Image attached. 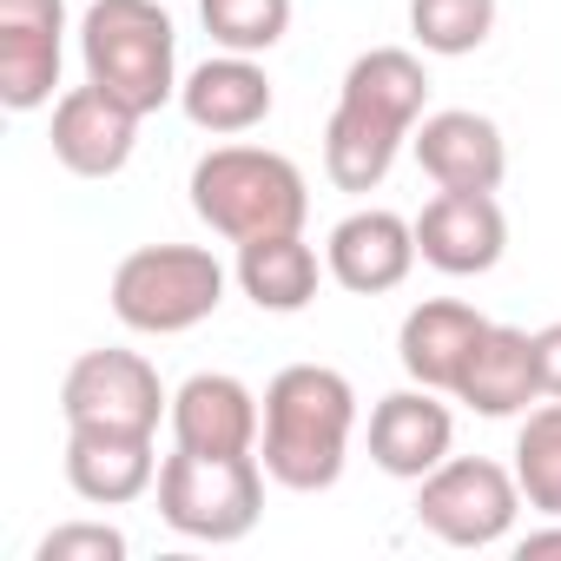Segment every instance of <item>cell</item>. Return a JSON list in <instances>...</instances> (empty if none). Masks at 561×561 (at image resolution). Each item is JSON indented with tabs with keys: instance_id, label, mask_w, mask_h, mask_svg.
<instances>
[{
	"instance_id": "5",
	"label": "cell",
	"mask_w": 561,
	"mask_h": 561,
	"mask_svg": "<svg viewBox=\"0 0 561 561\" xmlns=\"http://www.w3.org/2000/svg\"><path fill=\"white\" fill-rule=\"evenodd\" d=\"M113 318L139 337H179L225 305V264L205 244H139L113 271Z\"/></svg>"
},
{
	"instance_id": "1",
	"label": "cell",
	"mask_w": 561,
	"mask_h": 561,
	"mask_svg": "<svg viewBox=\"0 0 561 561\" xmlns=\"http://www.w3.org/2000/svg\"><path fill=\"white\" fill-rule=\"evenodd\" d=\"M423 106H430V73L410 47L357 54L337 87V113L324 126V179L337 192H377L397 152L416 139Z\"/></svg>"
},
{
	"instance_id": "16",
	"label": "cell",
	"mask_w": 561,
	"mask_h": 561,
	"mask_svg": "<svg viewBox=\"0 0 561 561\" xmlns=\"http://www.w3.org/2000/svg\"><path fill=\"white\" fill-rule=\"evenodd\" d=\"M67 482L93 508H126L146 489H159L152 436L139 430H67Z\"/></svg>"
},
{
	"instance_id": "19",
	"label": "cell",
	"mask_w": 561,
	"mask_h": 561,
	"mask_svg": "<svg viewBox=\"0 0 561 561\" xmlns=\"http://www.w3.org/2000/svg\"><path fill=\"white\" fill-rule=\"evenodd\" d=\"M456 403H469L476 416H522L528 403H541V370H535V337L515 324H489L476 357L456 377Z\"/></svg>"
},
{
	"instance_id": "15",
	"label": "cell",
	"mask_w": 561,
	"mask_h": 561,
	"mask_svg": "<svg viewBox=\"0 0 561 561\" xmlns=\"http://www.w3.org/2000/svg\"><path fill=\"white\" fill-rule=\"evenodd\" d=\"M410 146H416V165L436 179V192H495L502 172H508L502 126L489 113H469V106L423 113Z\"/></svg>"
},
{
	"instance_id": "26",
	"label": "cell",
	"mask_w": 561,
	"mask_h": 561,
	"mask_svg": "<svg viewBox=\"0 0 561 561\" xmlns=\"http://www.w3.org/2000/svg\"><path fill=\"white\" fill-rule=\"evenodd\" d=\"M515 554H522V561H535V554H561V515H548V528H528V535L515 541Z\"/></svg>"
},
{
	"instance_id": "9",
	"label": "cell",
	"mask_w": 561,
	"mask_h": 561,
	"mask_svg": "<svg viewBox=\"0 0 561 561\" xmlns=\"http://www.w3.org/2000/svg\"><path fill=\"white\" fill-rule=\"evenodd\" d=\"M67 0H0V106L34 113L60 87Z\"/></svg>"
},
{
	"instance_id": "21",
	"label": "cell",
	"mask_w": 561,
	"mask_h": 561,
	"mask_svg": "<svg viewBox=\"0 0 561 561\" xmlns=\"http://www.w3.org/2000/svg\"><path fill=\"white\" fill-rule=\"evenodd\" d=\"M515 482H522L528 508L561 515V397H548L541 410L522 416V430H515Z\"/></svg>"
},
{
	"instance_id": "13",
	"label": "cell",
	"mask_w": 561,
	"mask_h": 561,
	"mask_svg": "<svg viewBox=\"0 0 561 561\" xmlns=\"http://www.w3.org/2000/svg\"><path fill=\"white\" fill-rule=\"evenodd\" d=\"M172 443L179 449H198V456H257V430H264V410L257 397L225 377V370H198L172 390Z\"/></svg>"
},
{
	"instance_id": "3",
	"label": "cell",
	"mask_w": 561,
	"mask_h": 561,
	"mask_svg": "<svg viewBox=\"0 0 561 561\" xmlns=\"http://www.w3.org/2000/svg\"><path fill=\"white\" fill-rule=\"evenodd\" d=\"M192 211L218 238L251 244V238H271V231H305L311 185L271 146H211L192 165Z\"/></svg>"
},
{
	"instance_id": "6",
	"label": "cell",
	"mask_w": 561,
	"mask_h": 561,
	"mask_svg": "<svg viewBox=\"0 0 561 561\" xmlns=\"http://www.w3.org/2000/svg\"><path fill=\"white\" fill-rule=\"evenodd\" d=\"M264 515V462L257 456H198L172 449L159 462V522L185 541H244Z\"/></svg>"
},
{
	"instance_id": "23",
	"label": "cell",
	"mask_w": 561,
	"mask_h": 561,
	"mask_svg": "<svg viewBox=\"0 0 561 561\" xmlns=\"http://www.w3.org/2000/svg\"><path fill=\"white\" fill-rule=\"evenodd\" d=\"M198 21L225 54H271L291 34V0H198Z\"/></svg>"
},
{
	"instance_id": "12",
	"label": "cell",
	"mask_w": 561,
	"mask_h": 561,
	"mask_svg": "<svg viewBox=\"0 0 561 561\" xmlns=\"http://www.w3.org/2000/svg\"><path fill=\"white\" fill-rule=\"evenodd\" d=\"M416 257H423V251H416V225L397 218V211H383V205H364V211L337 218L331 238H324V264H331V277H337L344 291H357V298H383V291H397Z\"/></svg>"
},
{
	"instance_id": "4",
	"label": "cell",
	"mask_w": 561,
	"mask_h": 561,
	"mask_svg": "<svg viewBox=\"0 0 561 561\" xmlns=\"http://www.w3.org/2000/svg\"><path fill=\"white\" fill-rule=\"evenodd\" d=\"M80 60L87 80L139 119L179 93V34L159 0H93L80 21Z\"/></svg>"
},
{
	"instance_id": "25",
	"label": "cell",
	"mask_w": 561,
	"mask_h": 561,
	"mask_svg": "<svg viewBox=\"0 0 561 561\" xmlns=\"http://www.w3.org/2000/svg\"><path fill=\"white\" fill-rule=\"evenodd\" d=\"M535 370H541V397H561V318L535 331Z\"/></svg>"
},
{
	"instance_id": "20",
	"label": "cell",
	"mask_w": 561,
	"mask_h": 561,
	"mask_svg": "<svg viewBox=\"0 0 561 561\" xmlns=\"http://www.w3.org/2000/svg\"><path fill=\"white\" fill-rule=\"evenodd\" d=\"M331 264H318V251L305 244V231H271V238H251L238 244V291L271 311V318H291L318 298V277Z\"/></svg>"
},
{
	"instance_id": "10",
	"label": "cell",
	"mask_w": 561,
	"mask_h": 561,
	"mask_svg": "<svg viewBox=\"0 0 561 561\" xmlns=\"http://www.w3.org/2000/svg\"><path fill=\"white\" fill-rule=\"evenodd\" d=\"M416 251L443 277H482L508 251V218L495 192H436L416 218Z\"/></svg>"
},
{
	"instance_id": "17",
	"label": "cell",
	"mask_w": 561,
	"mask_h": 561,
	"mask_svg": "<svg viewBox=\"0 0 561 561\" xmlns=\"http://www.w3.org/2000/svg\"><path fill=\"white\" fill-rule=\"evenodd\" d=\"M179 106L198 133L238 139L271 119V73L257 67V54H218L179 80Z\"/></svg>"
},
{
	"instance_id": "7",
	"label": "cell",
	"mask_w": 561,
	"mask_h": 561,
	"mask_svg": "<svg viewBox=\"0 0 561 561\" xmlns=\"http://www.w3.org/2000/svg\"><path fill=\"white\" fill-rule=\"evenodd\" d=\"M522 515L515 469L489 456H449L416 482V522L449 548H495Z\"/></svg>"
},
{
	"instance_id": "18",
	"label": "cell",
	"mask_w": 561,
	"mask_h": 561,
	"mask_svg": "<svg viewBox=\"0 0 561 561\" xmlns=\"http://www.w3.org/2000/svg\"><path fill=\"white\" fill-rule=\"evenodd\" d=\"M482 331H489V318L476 305H462V298H423L403 318V331H397V357H403L410 383H430V390L456 397V377L476 357Z\"/></svg>"
},
{
	"instance_id": "22",
	"label": "cell",
	"mask_w": 561,
	"mask_h": 561,
	"mask_svg": "<svg viewBox=\"0 0 561 561\" xmlns=\"http://www.w3.org/2000/svg\"><path fill=\"white\" fill-rule=\"evenodd\" d=\"M410 34L436 60H462L495 34V0H410Z\"/></svg>"
},
{
	"instance_id": "14",
	"label": "cell",
	"mask_w": 561,
	"mask_h": 561,
	"mask_svg": "<svg viewBox=\"0 0 561 561\" xmlns=\"http://www.w3.org/2000/svg\"><path fill=\"white\" fill-rule=\"evenodd\" d=\"M133 139H139V113L119 106L106 87H73L54 100V159L73 172V179H113L126 172L133 159Z\"/></svg>"
},
{
	"instance_id": "11",
	"label": "cell",
	"mask_w": 561,
	"mask_h": 561,
	"mask_svg": "<svg viewBox=\"0 0 561 561\" xmlns=\"http://www.w3.org/2000/svg\"><path fill=\"white\" fill-rule=\"evenodd\" d=\"M449 443H456V416H449L443 390L410 383V390L377 397V410H370V462L383 476L423 482L436 462H449Z\"/></svg>"
},
{
	"instance_id": "8",
	"label": "cell",
	"mask_w": 561,
	"mask_h": 561,
	"mask_svg": "<svg viewBox=\"0 0 561 561\" xmlns=\"http://www.w3.org/2000/svg\"><path fill=\"white\" fill-rule=\"evenodd\" d=\"M60 416H67V430L159 436V416H172V397L139 351H87V357H73V370L60 383Z\"/></svg>"
},
{
	"instance_id": "2",
	"label": "cell",
	"mask_w": 561,
	"mask_h": 561,
	"mask_svg": "<svg viewBox=\"0 0 561 561\" xmlns=\"http://www.w3.org/2000/svg\"><path fill=\"white\" fill-rule=\"evenodd\" d=\"M351 430H357V390L331 364H285L264 383V430H257V462L277 489L318 495L344 476L351 462Z\"/></svg>"
},
{
	"instance_id": "24",
	"label": "cell",
	"mask_w": 561,
	"mask_h": 561,
	"mask_svg": "<svg viewBox=\"0 0 561 561\" xmlns=\"http://www.w3.org/2000/svg\"><path fill=\"white\" fill-rule=\"evenodd\" d=\"M126 535L119 528H106V522H60L41 548H34V561H126Z\"/></svg>"
}]
</instances>
